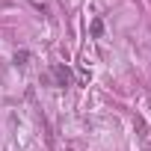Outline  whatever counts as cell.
<instances>
[{
	"mask_svg": "<svg viewBox=\"0 0 151 151\" xmlns=\"http://www.w3.org/2000/svg\"><path fill=\"white\" fill-rule=\"evenodd\" d=\"M53 77H56L62 86H68V80H71V71H68L65 65H56V68H53Z\"/></svg>",
	"mask_w": 151,
	"mask_h": 151,
	"instance_id": "obj_1",
	"label": "cell"
},
{
	"mask_svg": "<svg viewBox=\"0 0 151 151\" xmlns=\"http://www.w3.org/2000/svg\"><path fill=\"white\" fill-rule=\"evenodd\" d=\"M27 59H30V53H27V50H21V53L15 56V62H18V65H27Z\"/></svg>",
	"mask_w": 151,
	"mask_h": 151,
	"instance_id": "obj_2",
	"label": "cell"
},
{
	"mask_svg": "<svg viewBox=\"0 0 151 151\" xmlns=\"http://www.w3.org/2000/svg\"><path fill=\"white\" fill-rule=\"evenodd\" d=\"M101 30H104V24H101V21H92V33H95V36H101Z\"/></svg>",
	"mask_w": 151,
	"mask_h": 151,
	"instance_id": "obj_3",
	"label": "cell"
}]
</instances>
